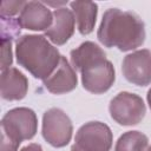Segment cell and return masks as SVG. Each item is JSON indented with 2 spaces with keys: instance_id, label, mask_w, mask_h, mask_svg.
Returning <instances> with one entry per match:
<instances>
[{
  "instance_id": "cell-1",
  "label": "cell",
  "mask_w": 151,
  "mask_h": 151,
  "mask_svg": "<svg viewBox=\"0 0 151 151\" xmlns=\"http://www.w3.org/2000/svg\"><path fill=\"white\" fill-rule=\"evenodd\" d=\"M145 25L143 20L131 11L109 8L99 25L97 38L105 47H117L127 52L140 47L145 41Z\"/></svg>"
},
{
  "instance_id": "cell-2",
  "label": "cell",
  "mask_w": 151,
  "mask_h": 151,
  "mask_svg": "<svg viewBox=\"0 0 151 151\" xmlns=\"http://www.w3.org/2000/svg\"><path fill=\"white\" fill-rule=\"evenodd\" d=\"M17 63L37 79L50 77L60 61V53L45 35L24 34L15 40Z\"/></svg>"
},
{
  "instance_id": "cell-3",
  "label": "cell",
  "mask_w": 151,
  "mask_h": 151,
  "mask_svg": "<svg viewBox=\"0 0 151 151\" xmlns=\"http://www.w3.org/2000/svg\"><path fill=\"white\" fill-rule=\"evenodd\" d=\"M38 130V118L28 107H15L5 113L1 119V133L20 145L22 140L32 139Z\"/></svg>"
},
{
  "instance_id": "cell-4",
  "label": "cell",
  "mask_w": 151,
  "mask_h": 151,
  "mask_svg": "<svg viewBox=\"0 0 151 151\" xmlns=\"http://www.w3.org/2000/svg\"><path fill=\"white\" fill-rule=\"evenodd\" d=\"M111 118L123 126L139 124L146 113V106L138 94L131 92H119L113 97L109 105Z\"/></svg>"
},
{
  "instance_id": "cell-5",
  "label": "cell",
  "mask_w": 151,
  "mask_h": 151,
  "mask_svg": "<svg viewBox=\"0 0 151 151\" xmlns=\"http://www.w3.org/2000/svg\"><path fill=\"white\" fill-rule=\"evenodd\" d=\"M112 142V131L106 124L88 122L78 129L71 151H110Z\"/></svg>"
},
{
  "instance_id": "cell-6",
  "label": "cell",
  "mask_w": 151,
  "mask_h": 151,
  "mask_svg": "<svg viewBox=\"0 0 151 151\" xmlns=\"http://www.w3.org/2000/svg\"><path fill=\"white\" fill-rule=\"evenodd\" d=\"M72 122L61 109L52 107L44 113L41 133L50 145L53 147L66 146L72 138Z\"/></svg>"
},
{
  "instance_id": "cell-7",
  "label": "cell",
  "mask_w": 151,
  "mask_h": 151,
  "mask_svg": "<svg viewBox=\"0 0 151 151\" xmlns=\"http://www.w3.org/2000/svg\"><path fill=\"white\" fill-rule=\"evenodd\" d=\"M80 73L83 87L94 94L105 93L111 88L116 80L114 67L106 57L99 58L86 65Z\"/></svg>"
},
{
  "instance_id": "cell-8",
  "label": "cell",
  "mask_w": 151,
  "mask_h": 151,
  "mask_svg": "<svg viewBox=\"0 0 151 151\" xmlns=\"http://www.w3.org/2000/svg\"><path fill=\"white\" fill-rule=\"evenodd\" d=\"M124 78L137 86L151 84V51L147 48L134 51L127 54L122 63Z\"/></svg>"
},
{
  "instance_id": "cell-9",
  "label": "cell",
  "mask_w": 151,
  "mask_h": 151,
  "mask_svg": "<svg viewBox=\"0 0 151 151\" xmlns=\"http://www.w3.org/2000/svg\"><path fill=\"white\" fill-rule=\"evenodd\" d=\"M18 22L21 28L31 31H47L53 22V13L40 1H26L19 13Z\"/></svg>"
},
{
  "instance_id": "cell-10",
  "label": "cell",
  "mask_w": 151,
  "mask_h": 151,
  "mask_svg": "<svg viewBox=\"0 0 151 151\" xmlns=\"http://www.w3.org/2000/svg\"><path fill=\"white\" fill-rule=\"evenodd\" d=\"M46 90L53 94H64L73 91L77 87L78 78L76 70L70 65L66 57L61 55L59 65L54 72L42 80Z\"/></svg>"
},
{
  "instance_id": "cell-11",
  "label": "cell",
  "mask_w": 151,
  "mask_h": 151,
  "mask_svg": "<svg viewBox=\"0 0 151 151\" xmlns=\"http://www.w3.org/2000/svg\"><path fill=\"white\" fill-rule=\"evenodd\" d=\"M76 18L71 9L66 7H58L53 12L52 26L45 32V37L48 38L54 45L61 46L68 41L74 33Z\"/></svg>"
},
{
  "instance_id": "cell-12",
  "label": "cell",
  "mask_w": 151,
  "mask_h": 151,
  "mask_svg": "<svg viewBox=\"0 0 151 151\" xmlns=\"http://www.w3.org/2000/svg\"><path fill=\"white\" fill-rule=\"evenodd\" d=\"M28 91V79L15 67L1 72V98L8 101L21 100Z\"/></svg>"
},
{
  "instance_id": "cell-13",
  "label": "cell",
  "mask_w": 151,
  "mask_h": 151,
  "mask_svg": "<svg viewBox=\"0 0 151 151\" xmlns=\"http://www.w3.org/2000/svg\"><path fill=\"white\" fill-rule=\"evenodd\" d=\"M70 6L74 14L79 33L83 35L90 34L96 25L98 5L91 1H73L70 2Z\"/></svg>"
},
{
  "instance_id": "cell-14",
  "label": "cell",
  "mask_w": 151,
  "mask_h": 151,
  "mask_svg": "<svg viewBox=\"0 0 151 151\" xmlns=\"http://www.w3.org/2000/svg\"><path fill=\"white\" fill-rule=\"evenodd\" d=\"M104 57H106L104 50L92 41H85V42L80 44L77 48L72 50L70 53L72 67L79 72L86 65L91 64L92 61H94L99 58H104Z\"/></svg>"
},
{
  "instance_id": "cell-15",
  "label": "cell",
  "mask_w": 151,
  "mask_h": 151,
  "mask_svg": "<svg viewBox=\"0 0 151 151\" xmlns=\"http://www.w3.org/2000/svg\"><path fill=\"white\" fill-rule=\"evenodd\" d=\"M114 151H149V139L139 131L124 132L118 138Z\"/></svg>"
},
{
  "instance_id": "cell-16",
  "label": "cell",
  "mask_w": 151,
  "mask_h": 151,
  "mask_svg": "<svg viewBox=\"0 0 151 151\" xmlns=\"http://www.w3.org/2000/svg\"><path fill=\"white\" fill-rule=\"evenodd\" d=\"M0 27H1V40L12 41L13 39L19 38L21 27L18 22V19L0 17Z\"/></svg>"
},
{
  "instance_id": "cell-17",
  "label": "cell",
  "mask_w": 151,
  "mask_h": 151,
  "mask_svg": "<svg viewBox=\"0 0 151 151\" xmlns=\"http://www.w3.org/2000/svg\"><path fill=\"white\" fill-rule=\"evenodd\" d=\"M26 1H2L1 4V15L13 18L17 13L21 12Z\"/></svg>"
},
{
  "instance_id": "cell-18",
  "label": "cell",
  "mask_w": 151,
  "mask_h": 151,
  "mask_svg": "<svg viewBox=\"0 0 151 151\" xmlns=\"http://www.w3.org/2000/svg\"><path fill=\"white\" fill-rule=\"evenodd\" d=\"M1 53H2V60H1V70L5 71L9 68L12 65L13 58H12V41L8 40H1Z\"/></svg>"
},
{
  "instance_id": "cell-19",
  "label": "cell",
  "mask_w": 151,
  "mask_h": 151,
  "mask_svg": "<svg viewBox=\"0 0 151 151\" xmlns=\"http://www.w3.org/2000/svg\"><path fill=\"white\" fill-rule=\"evenodd\" d=\"M19 144L9 139L6 134L1 133V151H18Z\"/></svg>"
},
{
  "instance_id": "cell-20",
  "label": "cell",
  "mask_w": 151,
  "mask_h": 151,
  "mask_svg": "<svg viewBox=\"0 0 151 151\" xmlns=\"http://www.w3.org/2000/svg\"><path fill=\"white\" fill-rule=\"evenodd\" d=\"M20 151H44L41 145L40 144H37V143H31L26 146H24Z\"/></svg>"
},
{
  "instance_id": "cell-21",
  "label": "cell",
  "mask_w": 151,
  "mask_h": 151,
  "mask_svg": "<svg viewBox=\"0 0 151 151\" xmlns=\"http://www.w3.org/2000/svg\"><path fill=\"white\" fill-rule=\"evenodd\" d=\"M146 99H147V104L150 106V110H151V88L147 91V94H146Z\"/></svg>"
},
{
  "instance_id": "cell-22",
  "label": "cell",
  "mask_w": 151,
  "mask_h": 151,
  "mask_svg": "<svg viewBox=\"0 0 151 151\" xmlns=\"http://www.w3.org/2000/svg\"><path fill=\"white\" fill-rule=\"evenodd\" d=\"M149 151H151V146H150V147H149Z\"/></svg>"
}]
</instances>
